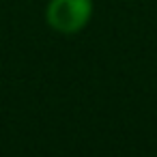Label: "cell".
I'll return each mask as SVG.
<instances>
[{
    "label": "cell",
    "instance_id": "obj_1",
    "mask_svg": "<svg viewBox=\"0 0 157 157\" xmlns=\"http://www.w3.org/2000/svg\"><path fill=\"white\" fill-rule=\"evenodd\" d=\"M93 15V2L90 0H50L45 17L48 24L63 33V35H73L82 30Z\"/></svg>",
    "mask_w": 157,
    "mask_h": 157
}]
</instances>
